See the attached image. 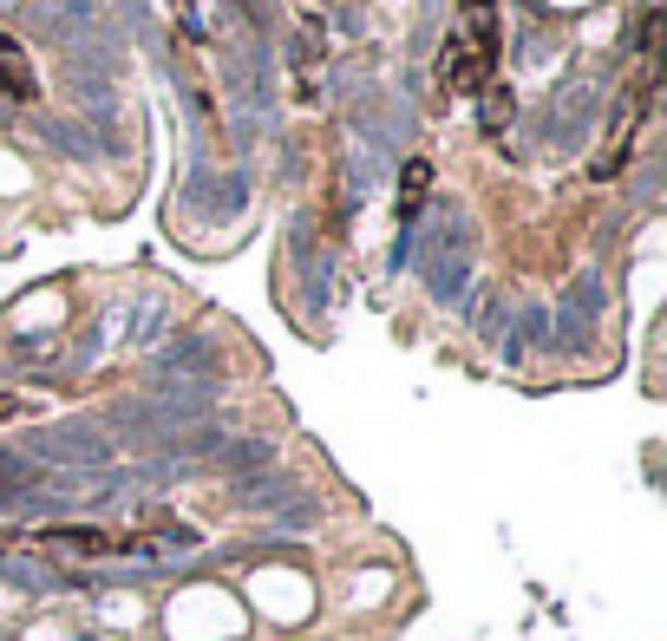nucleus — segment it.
I'll return each mask as SVG.
<instances>
[{
	"mask_svg": "<svg viewBox=\"0 0 667 641\" xmlns=\"http://www.w3.org/2000/svg\"><path fill=\"white\" fill-rule=\"evenodd\" d=\"M46 550H72V557H124V550H144V537H118V531H85V524H52L39 531Z\"/></svg>",
	"mask_w": 667,
	"mask_h": 641,
	"instance_id": "nucleus-1",
	"label": "nucleus"
},
{
	"mask_svg": "<svg viewBox=\"0 0 667 641\" xmlns=\"http://www.w3.org/2000/svg\"><path fill=\"white\" fill-rule=\"evenodd\" d=\"M0 92H7V98H20V105L39 92V85H33V72H26V59H20V46H13L7 33H0Z\"/></svg>",
	"mask_w": 667,
	"mask_h": 641,
	"instance_id": "nucleus-2",
	"label": "nucleus"
},
{
	"mask_svg": "<svg viewBox=\"0 0 667 641\" xmlns=\"http://www.w3.org/2000/svg\"><path fill=\"white\" fill-rule=\"evenodd\" d=\"M426 183H432V164H426V157H413V164H406V183H400V210H419Z\"/></svg>",
	"mask_w": 667,
	"mask_h": 641,
	"instance_id": "nucleus-3",
	"label": "nucleus"
},
{
	"mask_svg": "<svg viewBox=\"0 0 667 641\" xmlns=\"http://www.w3.org/2000/svg\"><path fill=\"white\" fill-rule=\"evenodd\" d=\"M13 413H20V400H7V393H0V419H13Z\"/></svg>",
	"mask_w": 667,
	"mask_h": 641,
	"instance_id": "nucleus-4",
	"label": "nucleus"
}]
</instances>
